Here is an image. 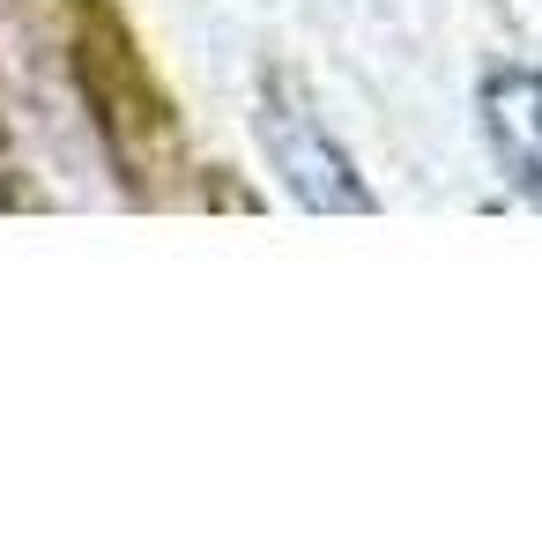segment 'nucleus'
<instances>
[{
  "mask_svg": "<svg viewBox=\"0 0 542 557\" xmlns=\"http://www.w3.org/2000/svg\"><path fill=\"white\" fill-rule=\"evenodd\" d=\"M260 141H268V164L283 172V194L312 215H372V186L357 178L349 149L334 141L312 104H297L283 83H268L260 97Z\"/></svg>",
  "mask_w": 542,
  "mask_h": 557,
  "instance_id": "obj_1",
  "label": "nucleus"
},
{
  "mask_svg": "<svg viewBox=\"0 0 542 557\" xmlns=\"http://www.w3.org/2000/svg\"><path fill=\"white\" fill-rule=\"evenodd\" d=\"M476 120H483V141H491L498 178L528 209H542V75H528V67H491L483 89H476Z\"/></svg>",
  "mask_w": 542,
  "mask_h": 557,
  "instance_id": "obj_2",
  "label": "nucleus"
}]
</instances>
